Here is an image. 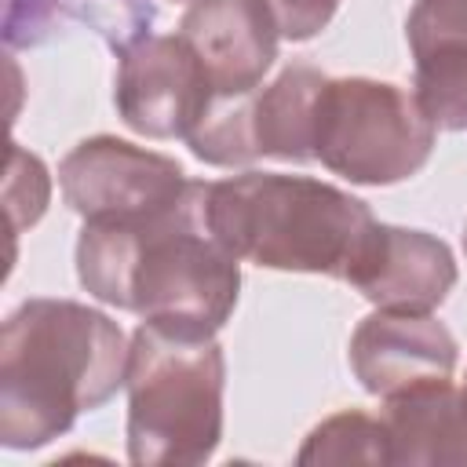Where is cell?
<instances>
[{
    "label": "cell",
    "mask_w": 467,
    "mask_h": 467,
    "mask_svg": "<svg viewBox=\"0 0 467 467\" xmlns=\"http://www.w3.org/2000/svg\"><path fill=\"white\" fill-rule=\"evenodd\" d=\"M131 339L73 299H26L0 332V441L40 449L128 379Z\"/></svg>",
    "instance_id": "obj_1"
},
{
    "label": "cell",
    "mask_w": 467,
    "mask_h": 467,
    "mask_svg": "<svg viewBox=\"0 0 467 467\" xmlns=\"http://www.w3.org/2000/svg\"><path fill=\"white\" fill-rule=\"evenodd\" d=\"M208 223L244 263L347 281L376 215L354 193L281 171H241L208 182Z\"/></svg>",
    "instance_id": "obj_2"
},
{
    "label": "cell",
    "mask_w": 467,
    "mask_h": 467,
    "mask_svg": "<svg viewBox=\"0 0 467 467\" xmlns=\"http://www.w3.org/2000/svg\"><path fill=\"white\" fill-rule=\"evenodd\" d=\"M128 460L139 467L204 463L223 438L226 361L215 336L142 321L128 354Z\"/></svg>",
    "instance_id": "obj_3"
},
{
    "label": "cell",
    "mask_w": 467,
    "mask_h": 467,
    "mask_svg": "<svg viewBox=\"0 0 467 467\" xmlns=\"http://www.w3.org/2000/svg\"><path fill=\"white\" fill-rule=\"evenodd\" d=\"M131 310L161 328L215 336L241 288V259L208 223V182L190 179L179 204L135 223Z\"/></svg>",
    "instance_id": "obj_4"
},
{
    "label": "cell",
    "mask_w": 467,
    "mask_h": 467,
    "mask_svg": "<svg viewBox=\"0 0 467 467\" xmlns=\"http://www.w3.org/2000/svg\"><path fill=\"white\" fill-rule=\"evenodd\" d=\"M434 120L390 80L328 77L314 109V161L361 186L412 179L434 150Z\"/></svg>",
    "instance_id": "obj_5"
},
{
    "label": "cell",
    "mask_w": 467,
    "mask_h": 467,
    "mask_svg": "<svg viewBox=\"0 0 467 467\" xmlns=\"http://www.w3.org/2000/svg\"><path fill=\"white\" fill-rule=\"evenodd\" d=\"M58 186L66 204L84 219H153L179 204L190 179L175 157L95 135L62 157Z\"/></svg>",
    "instance_id": "obj_6"
},
{
    "label": "cell",
    "mask_w": 467,
    "mask_h": 467,
    "mask_svg": "<svg viewBox=\"0 0 467 467\" xmlns=\"http://www.w3.org/2000/svg\"><path fill=\"white\" fill-rule=\"evenodd\" d=\"M117 113L146 139H186L212 102V84L179 33H150L120 51Z\"/></svg>",
    "instance_id": "obj_7"
},
{
    "label": "cell",
    "mask_w": 467,
    "mask_h": 467,
    "mask_svg": "<svg viewBox=\"0 0 467 467\" xmlns=\"http://www.w3.org/2000/svg\"><path fill=\"white\" fill-rule=\"evenodd\" d=\"M460 347L452 332L420 310H372L350 336V368L358 383L390 398L420 383L452 379Z\"/></svg>",
    "instance_id": "obj_8"
},
{
    "label": "cell",
    "mask_w": 467,
    "mask_h": 467,
    "mask_svg": "<svg viewBox=\"0 0 467 467\" xmlns=\"http://www.w3.org/2000/svg\"><path fill=\"white\" fill-rule=\"evenodd\" d=\"M179 36L201 58L212 95H248L277 58L281 26L266 0H190Z\"/></svg>",
    "instance_id": "obj_9"
},
{
    "label": "cell",
    "mask_w": 467,
    "mask_h": 467,
    "mask_svg": "<svg viewBox=\"0 0 467 467\" xmlns=\"http://www.w3.org/2000/svg\"><path fill=\"white\" fill-rule=\"evenodd\" d=\"M347 285H354L379 310L431 314L456 285V259L449 244L427 230L376 223L347 274Z\"/></svg>",
    "instance_id": "obj_10"
},
{
    "label": "cell",
    "mask_w": 467,
    "mask_h": 467,
    "mask_svg": "<svg viewBox=\"0 0 467 467\" xmlns=\"http://www.w3.org/2000/svg\"><path fill=\"white\" fill-rule=\"evenodd\" d=\"M405 36L423 113L434 128L467 131V0H416Z\"/></svg>",
    "instance_id": "obj_11"
},
{
    "label": "cell",
    "mask_w": 467,
    "mask_h": 467,
    "mask_svg": "<svg viewBox=\"0 0 467 467\" xmlns=\"http://www.w3.org/2000/svg\"><path fill=\"white\" fill-rule=\"evenodd\" d=\"M379 416L390 441V463H467V427L452 379H434L390 394L383 398Z\"/></svg>",
    "instance_id": "obj_12"
},
{
    "label": "cell",
    "mask_w": 467,
    "mask_h": 467,
    "mask_svg": "<svg viewBox=\"0 0 467 467\" xmlns=\"http://www.w3.org/2000/svg\"><path fill=\"white\" fill-rule=\"evenodd\" d=\"M325 73L314 66H288L266 88L255 91V146L259 157L292 164L314 161V109L325 88Z\"/></svg>",
    "instance_id": "obj_13"
},
{
    "label": "cell",
    "mask_w": 467,
    "mask_h": 467,
    "mask_svg": "<svg viewBox=\"0 0 467 467\" xmlns=\"http://www.w3.org/2000/svg\"><path fill=\"white\" fill-rule=\"evenodd\" d=\"M296 460L299 463H390L383 416L343 409L306 434Z\"/></svg>",
    "instance_id": "obj_14"
},
{
    "label": "cell",
    "mask_w": 467,
    "mask_h": 467,
    "mask_svg": "<svg viewBox=\"0 0 467 467\" xmlns=\"http://www.w3.org/2000/svg\"><path fill=\"white\" fill-rule=\"evenodd\" d=\"M51 201V175L44 161L18 142L7 146V171H4V215H7V234L11 241L29 230Z\"/></svg>",
    "instance_id": "obj_15"
},
{
    "label": "cell",
    "mask_w": 467,
    "mask_h": 467,
    "mask_svg": "<svg viewBox=\"0 0 467 467\" xmlns=\"http://www.w3.org/2000/svg\"><path fill=\"white\" fill-rule=\"evenodd\" d=\"M266 4L281 26V36H288V40L317 36L339 7V0H266Z\"/></svg>",
    "instance_id": "obj_16"
},
{
    "label": "cell",
    "mask_w": 467,
    "mask_h": 467,
    "mask_svg": "<svg viewBox=\"0 0 467 467\" xmlns=\"http://www.w3.org/2000/svg\"><path fill=\"white\" fill-rule=\"evenodd\" d=\"M456 394H460V416H463V427H467V379H463V387H456Z\"/></svg>",
    "instance_id": "obj_17"
},
{
    "label": "cell",
    "mask_w": 467,
    "mask_h": 467,
    "mask_svg": "<svg viewBox=\"0 0 467 467\" xmlns=\"http://www.w3.org/2000/svg\"><path fill=\"white\" fill-rule=\"evenodd\" d=\"M463 255H467V226H463Z\"/></svg>",
    "instance_id": "obj_18"
}]
</instances>
